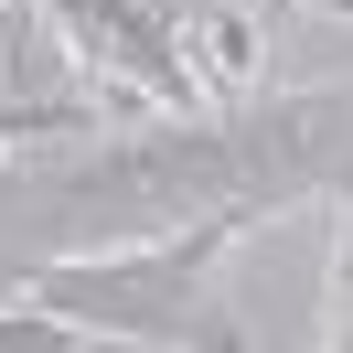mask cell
I'll return each mask as SVG.
<instances>
[{"label": "cell", "instance_id": "6da1fadb", "mask_svg": "<svg viewBox=\"0 0 353 353\" xmlns=\"http://www.w3.org/2000/svg\"><path fill=\"white\" fill-rule=\"evenodd\" d=\"M343 182H353V97H236V108H193L139 139L97 129L65 172L22 182V214L43 236L118 246L182 214H279Z\"/></svg>", "mask_w": 353, "mask_h": 353}, {"label": "cell", "instance_id": "7a4b0ae2", "mask_svg": "<svg viewBox=\"0 0 353 353\" xmlns=\"http://www.w3.org/2000/svg\"><path fill=\"white\" fill-rule=\"evenodd\" d=\"M246 236V214H182L161 236H118V246H65L22 279V300L65 310L86 343H150V353H236L246 332L225 321L214 268Z\"/></svg>", "mask_w": 353, "mask_h": 353}, {"label": "cell", "instance_id": "3957f363", "mask_svg": "<svg viewBox=\"0 0 353 353\" xmlns=\"http://www.w3.org/2000/svg\"><path fill=\"white\" fill-rule=\"evenodd\" d=\"M43 11L75 43L86 86L150 97V108H172V118L214 108V75H203V43H193V0H43Z\"/></svg>", "mask_w": 353, "mask_h": 353}, {"label": "cell", "instance_id": "277c9868", "mask_svg": "<svg viewBox=\"0 0 353 353\" xmlns=\"http://www.w3.org/2000/svg\"><path fill=\"white\" fill-rule=\"evenodd\" d=\"M65 343H86V332H75L65 310H43V300L0 310V353H65Z\"/></svg>", "mask_w": 353, "mask_h": 353}, {"label": "cell", "instance_id": "5b68a950", "mask_svg": "<svg viewBox=\"0 0 353 353\" xmlns=\"http://www.w3.org/2000/svg\"><path fill=\"white\" fill-rule=\"evenodd\" d=\"M332 353H353V203H343V257H332V321H321Z\"/></svg>", "mask_w": 353, "mask_h": 353}, {"label": "cell", "instance_id": "8992f818", "mask_svg": "<svg viewBox=\"0 0 353 353\" xmlns=\"http://www.w3.org/2000/svg\"><path fill=\"white\" fill-rule=\"evenodd\" d=\"M0 150H11V139H0Z\"/></svg>", "mask_w": 353, "mask_h": 353}]
</instances>
